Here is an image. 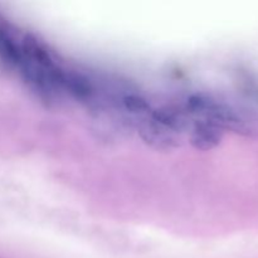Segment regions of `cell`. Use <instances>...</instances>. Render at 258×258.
Returning <instances> with one entry per match:
<instances>
[{"instance_id": "6da1fadb", "label": "cell", "mask_w": 258, "mask_h": 258, "mask_svg": "<svg viewBox=\"0 0 258 258\" xmlns=\"http://www.w3.org/2000/svg\"><path fill=\"white\" fill-rule=\"evenodd\" d=\"M186 111L223 130L251 133V125L234 108L207 95H194L186 102Z\"/></svg>"}, {"instance_id": "7a4b0ae2", "label": "cell", "mask_w": 258, "mask_h": 258, "mask_svg": "<svg viewBox=\"0 0 258 258\" xmlns=\"http://www.w3.org/2000/svg\"><path fill=\"white\" fill-rule=\"evenodd\" d=\"M141 136L150 145L158 149H169L173 148L178 144V134L171 133L166 128L161 127L160 125L155 123L149 118L141 127Z\"/></svg>"}, {"instance_id": "3957f363", "label": "cell", "mask_w": 258, "mask_h": 258, "mask_svg": "<svg viewBox=\"0 0 258 258\" xmlns=\"http://www.w3.org/2000/svg\"><path fill=\"white\" fill-rule=\"evenodd\" d=\"M223 131L217 126L199 120L191 131V144L201 150H209L219 144Z\"/></svg>"}, {"instance_id": "277c9868", "label": "cell", "mask_w": 258, "mask_h": 258, "mask_svg": "<svg viewBox=\"0 0 258 258\" xmlns=\"http://www.w3.org/2000/svg\"><path fill=\"white\" fill-rule=\"evenodd\" d=\"M123 105H125L126 110L131 111V112H135V113H145L149 112V103L146 102V100H144L143 97L140 96H135V95H131V96H126L123 98Z\"/></svg>"}]
</instances>
